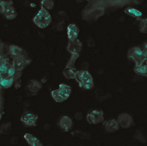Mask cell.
<instances>
[{
    "instance_id": "22",
    "label": "cell",
    "mask_w": 147,
    "mask_h": 146,
    "mask_svg": "<svg viewBox=\"0 0 147 146\" xmlns=\"http://www.w3.org/2000/svg\"><path fill=\"white\" fill-rule=\"evenodd\" d=\"M11 131V123H4L0 127V134L3 135H6L8 133H9Z\"/></svg>"
},
{
    "instance_id": "9",
    "label": "cell",
    "mask_w": 147,
    "mask_h": 146,
    "mask_svg": "<svg viewBox=\"0 0 147 146\" xmlns=\"http://www.w3.org/2000/svg\"><path fill=\"white\" fill-rule=\"evenodd\" d=\"M12 3H13L12 1H5V6H4V9H3V15L8 20H13L17 15L16 10L13 7Z\"/></svg>"
},
{
    "instance_id": "16",
    "label": "cell",
    "mask_w": 147,
    "mask_h": 146,
    "mask_svg": "<svg viewBox=\"0 0 147 146\" xmlns=\"http://www.w3.org/2000/svg\"><path fill=\"white\" fill-rule=\"evenodd\" d=\"M77 71H78V70L74 66H66L63 71V74L66 78H69V79L74 78L75 79Z\"/></svg>"
},
{
    "instance_id": "7",
    "label": "cell",
    "mask_w": 147,
    "mask_h": 146,
    "mask_svg": "<svg viewBox=\"0 0 147 146\" xmlns=\"http://www.w3.org/2000/svg\"><path fill=\"white\" fill-rule=\"evenodd\" d=\"M83 49V44L82 42L78 39L74 41H69L67 45V51L73 56H79V53L81 52Z\"/></svg>"
},
{
    "instance_id": "17",
    "label": "cell",
    "mask_w": 147,
    "mask_h": 146,
    "mask_svg": "<svg viewBox=\"0 0 147 146\" xmlns=\"http://www.w3.org/2000/svg\"><path fill=\"white\" fill-rule=\"evenodd\" d=\"M125 12L127 15H129L131 16H134V17L137 18V19L141 18L142 15H143V13L140 10H139L138 9L134 8V7H127V8H126L125 9Z\"/></svg>"
},
{
    "instance_id": "2",
    "label": "cell",
    "mask_w": 147,
    "mask_h": 146,
    "mask_svg": "<svg viewBox=\"0 0 147 146\" xmlns=\"http://www.w3.org/2000/svg\"><path fill=\"white\" fill-rule=\"evenodd\" d=\"M127 57L128 59H130L135 63V65L146 63V50L139 46L132 47L129 49L127 52Z\"/></svg>"
},
{
    "instance_id": "10",
    "label": "cell",
    "mask_w": 147,
    "mask_h": 146,
    "mask_svg": "<svg viewBox=\"0 0 147 146\" xmlns=\"http://www.w3.org/2000/svg\"><path fill=\"white\" fill-rule=\"evenodd\" d=\"M31 62L30 59H28V57H17L13 59V64L12 65L17 71H22L26 68V66Z\"/></svg>"
},
{
    "instance_id": "19",
    "label": "cell",
    "mask_w": 147,
    "mask_h": 146,
    "mask_svg": "<svg viewBox=\"0 0 147 146\" xmlns=\"http://www.w3.org/2000/svg\"><path fill=\"white\" fill-rule=\"evenodd\" d=\"M14 83H15V80L12 77L8 76L7 77H3L0 80V86L2 88L8 89V88H10Z\"/></svg>"
},
{
    "instance_id": "23",
    "label": "cell",
    "mask_w": 147,
    "mask_h": 146,
    "mask_svg": "<svg viewBox=\"0 0 147 146\" xmlns=\"http://www.w3.org/2000/svg\"><path fill=\"white\" fill-rule=\"evenodd\" d=\"M53 7H54V3L53 0H41V8L47 10H50L53 9Z\"/></svg>"
},
{
    "instance_id": "24",
    "label": "cell",
    "mask_w": 147,
    "mask_h": 146,
    "mask_svg": "<svg viewBox=\"0 0 147 146\" xmlns=\"http://www.w3.org/2000/svg\"><path fill=\"white\" fill-rule=\"evenodd\" d=\"M79 87L84 90H90L94 88V81L92 82H84V83H79Z\"/></svg>"
},
{
    "instance_id": "25",
    "label": "cell",
    "mask_w": 147,
    "mask_h": 146,
    "mask_svg": "<svg viewBox=\"0 0 147 146\" xmlns=\"http://www.w3.org/2000/svg\"><path fill=\"white\" fill-rule=\"evenodd\" d=\"M140 21V29L142 33L146 34V18H139L138 19Z\"/></svg>"
},
{
    "instance_id": "14",
    "label": "cell",
    "mask_w": 147,
    "mask_h": 146,
    "mask_svg": "<svg viewBox=\"0 0 147 146\" xmlns=\"http://www.w3.org/2000/svg\"><path fill=\"white\" fill-rule=\"evenodd\" d=\"M9 54L14 58H17V57H28L26 52L23 51V49L18 46L16 45H11L9 47Z\"/></svg>"
},
{
    "instance_id": "11",
    "label": "cell",
    "mask_w": 147,
    "mask_h": 146,
    "mask_svg": "<svg viewBox=\"0 0 147 146\" xmlns=\"http://www.w3.org/2000/svg\"><path fill=\"white\" fill-rule=\"evenodd\" d=\"M75 80L79 83H84V82H92L93 77L92 75L86 70H81V71H78L76 77H75Z\"/></svg>"
},
{
    "instance_id": "18",
    "label": "cell",
    "mask_w": 147,
    "mask_h": 146,
    "mask_svg": "<svg viewBox=\"0 0 147 146\" xmlns=\"http://www.w3.org/2000/svg\"><path fill=\"white\" fill-rule=\"evenodd\" d=\"M134 72L140 76H143V77H147V68H146V62L140 64V65H137L134 67Z\"/></svg>"
},
{
    "instance_id": "5",
    "label": "cell",
    "mask_w": 147,
    "mask_h": 146,
    "mask_svg": "<svg viewBox=\"0 0 147 146\" xmlns=\"http://www.w3.org/2000/svg\"><path fill=\"white\" fill-rule=\"evenodd\" d=\"M116 120L118 121L120 127L122 129H129L130 127L134 126V118L128 113H122V114H119V116Z\"/></svg>"
},
{
    "instance_id": "12",
    "label": "cell",
    "mask_w": 147,
    "mask_h": 146,
    "mask_svg": "<svg viewBox=\"0 0 147 146\" xmlns=\"http://www.w3.org/2000/svg\"><path fill=\"white\" fill-rule=\"evenodd\" d=\"M103 128L107 133H115L120 129V126L116 119L108 120L103 121Z\"/></svg>"
},
{
    "instance_id": "13",
    "label": "cell",
    "mask_w": 147,
    "mask_h": 146,
    "mask_svg": "<svg viewBox=\"0 0 147 146\" xmlns=\"http://www.w3.org/2000/svg\"><path fill=\"white\" fill-rule=\"evenodd\" d=\"M78 34H79V28L77 24L71 23L67 26V37L69 39V41H74L78 40Z\"/></svg>"
},
{
    "instance_id": "21",
    "label": "cell",
    "mask_w": 147,
    "mask_h": 146,
    "mask_svg": "<svg viewBox=\"0 0 147 146\" xmlns=\"http://www.w3.org/2000/svg\"><path fill=\"white\" fill-rule=\"evenodd\" d=\"M23 138H24V139L26 140V142L28 143V145L29 146L32 145L34 142H36L38 140V139L35 136H34L33 134H31V133H25Z\"/></svg>"
},
{
    "instance_id": "28",
    "label": "cell",
    "mask_w": 147,
    "mask_h": 146,
    "mask_svg": "<svg viewBox=\"0 0 147 146\" xmlns=\"http://www.w3.org/2000/svg\"><path fill=\"white\" fill-rule=\"evenodd\" d=\"M0 51H1V46H0Z\"/></svg>"
},
{
    "instance_id": "29",
    "label": "cell",
    "mask_w": 147,
    "mask_h": 146,
    "mask_svg": "<svg viewBox=\"0 0 147 146\" xmlns=\"http://www.w3.org/2000/svg\"></svg>"
},
{
    "instance_id": "3",
    "label": "cell",
    "mask_w": 147,
    "mask_h": 146,
    "mask_svg": "<svg viewBox=\"0 0 147 146\" xmlns=\"http://www.w3.org/2000/svg\"><path fill=\"white\" fill-rule=\"evenodd\" d=\"M86 120L90 125H98L104 121V113L100 109H94L88 113Z\"/></svg>"
},
{
    "instance_id": "27",
    "label": "cell",
    "mask_w": 147,
    "mask_h": 146,
    "mask_svg": "<svg viewBox=\"0 0 147 146\" xmlns=\"http://www.w3.org/2000/svg\"><path fill=\"white\" fill-rule=\"evenodd\" d=\"M30 146H43V145H42V144H41V142L38 139L36 142H34L32 145H30Z\"/></svg>"
},
{
    "instance_id": "15",
    "label": "cell",
    "mask_w": 147,
    "mask_h": 146,
    "mask_svg": "<svg viewBox=\"0 0 147 146\" xmlns=\"http://www.w3.org/2000/svg\"><path fill=\"white\" fill-rule=\"evenodd\" d=\"M51 96H52V97H53V99L56 102H58V103H60V102H65V101H66L69 97L66 96V95H65L60 89H53V90H52V92H51Z\"/></svg>"
},
{
    "instance_id": "8",
    "label": "cell",
    "mask_w": 147,
    "mask_h": 146,
    "mask_svg": "<svg viewBox=\"0 0 147 146\" xmlns=\"http://www.w3.org/2000/svg\"><path fill=\"white\" fill-rule=\"evenodd\" d=\"M41 88H42V83L36 79H32L28 81L26 86L27 91L31 96H36L39 93V91L41 89Z\"/></svg>"
},
{
    "instance_id": "1",
    "label": "cell",
    "mask_w": 147,
    "mask_h": 146,
    "mask_svg": "<svg viewBox=\"0 0 147 146\" xmlns=\"http://www.w3.org/2000/svg\"><path fill=\"white\" fill-rule=\"evenodd\" d=\"M34 23L40 28H46L52 22V15L48 10L40 8L33 19Z\"/></svg>"
},
{
    "instance_id": "26",
    "label": "cell",
    "mask_w": 147,
    "mask_h": 146,
    "mask_svg": "<svg viewBox=\"0 0 147 146\" xmlns=\"http://www.w3.org/2000/svg\"><path fill=\"white\" fill-rule=\"evenodd\" d=\"M4 6H5V1L0 0V14H3V9H4Z\"/></svg>"
},
{
    "instance_id": "4",
    "label": "cell",
    "mask_w": 147,
    "mask_h": 146,
    "mask_svg": "<svg viewBox=\"0 0 147 146\" xmlns=\"http://www.w3.org/2000/svg\"><path fill=\"white\" fill-rule=\"evenodd\" d=\"M38 116L30 111H26L21 116V122L26 127H32L37 125Z\"/></svg>"
},
{
    "instance_id": "20",
    "label": "cell",
    "mask_w": 147,
    "mask_h": 146,
    "mask_svg": "<svg viewBox=\"0 0 147 146\" xmlns=\"http://www.w3.org/2000/svg\"><path fill=\"white\" fill-rule=\"evenodd\" d=\"M59 89H60L65 95H66L68 97L71 96V87L65 84V83H60L59 86Z\"/></svg>"
},
{
    "instance_id": "6",
    "label": "cell",
    "mask_w": 147,
    "mask_h": 146,
    "mask_svg": "<svg viewBox=\"0 0 147 146\" xmlns=\"http://www.w3.org/2000/svg\"><path fill=\"white\" fill-rule=\"evenodd\" d=\"M57 125L59 126V128L62 131V132H69L72 129L73 127V121L72 119L68 116V115H62L59 117Z\"/></svg>"
}]
</instances>
